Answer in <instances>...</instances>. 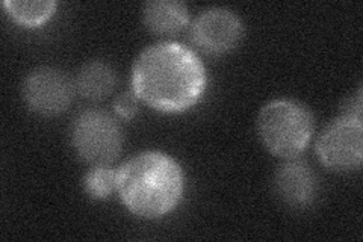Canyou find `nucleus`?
<instances>
[{
    "instance_id": "obj_9",
    "label": "nucleus",
    "mask_w": 363,
    "mask_h": 242,
    "mask_svg": "<svg viewBox=\"0 0 363 242\" xmlns=\"http://www.w3.org/2000/svg\"><path fill=\"white\" fill-rule=\"evenodd\" d=\"M145 28L157 35H174L189 21V11L179 0H150L143 5Z\"/></svg>"
},
{
    "instance_id": "obj_8",
    "label": "nucleus",
    "mask_w": 363,
    "mask_h": 242,
    "mask_svg": "<svg viewBox=\"0 0 363 242\" xmlns=\"http://www.w3.org/2000/svg\"><path fill=\"white\" fill-rule=\"evenodd\" d=\"M272 187L277 197L291 207H306L313 203L318 179L311 165L298 158L285 159L274 172Z\"/></svg>"
},
{
    "instance_id": "obj_4",
    "label": "nucleus",
    "mask_w": 363,
    "mask_h": 242,
    "mask_svg": "<svg viewBox=\"0 0 363 242\" xmlns=\"http://www.w3.org/2000/svg\"><path fill=\"white\" fill-rule=\"evenodd\" d=\"M315 150L320 163L328 170L345 172L360 168L363 160L360 89L354 101H351L350 106L318 135Z\"/></svg>"
},
{
    "instance_id": "obj_2",
    "label": "nucleus",
    "mask_w": 363,
    "mask_h": 242,
    "mask_svg": "<svg viewBox=\"0 0 363 242\" xmlns=\"http://www.w3.org/2000/svg\"><path fill=\"white\" fill-rule=\"evenodd\" d=\"M185 175L177 160L157 150L136 153L117 168L116 192L126 209L145 220L174 211L184 197Z\"/></svg>"
},
{
    "instance_id": "obj_5",
    "label": "nucleus",
    "mask_w": 363,
    "mask_h": 242,
    "mask_svg": "<svg viewBox=\"0 0 363 242\" xmlns=\"http://www.w3.org/2000/svg\"><path fill=\"white\" fill-rule=\"evenodd\" d=\"M76 155L91 165H111L123 148L124 133L118 120L104 109L79 112L70 129Z\"/></svg>"
},
{
    "instance_id": "obj_13",
    "label": "nucleus",
    "mask_w": 363,
    "mask_h": 242,
    "mask_svg": "<svg viewBox=\"0 0 363 242\" xmlns=\"http://www.w3.org/2000/svg\"><path fill=\"white\" fill-rule=\"evenodd\" d=\"M140 109V99L133 94V91L121 93L113 100V111L120 119L130 120L133 119Z\"/></svg>"
},
{
    "instance_id": "obj_12",
    "label": "nucleus",
    "mask_w": 363,
    "mask_h": 242,
    "mask_svg": "<svg viewBox=\"0 0 363 242\" xmlns=\"http://www.w3.org/2000/svg\"><path fill=\"white\" fill-rule=\"evenodd\" d=\"M84 188L96 200L108 199L117 188V170L111 165H93L84 177Z\"/></svg>"
},
{
    "instance_id": "obj_10",
    "label": "nucleus",
    "mask_w": 363,
    "mask_h": 242,
    "mask_svg": "<svg viewBox=\"0 0 363 242\" xmlns=\"http://www.w3.org/2000/svg\"><path fill=\"white\" fill-rule=\"evenodd\" d=\"M76 93L91 101H100L112 94L117 87V73L104 60L85 62L74 77Z\"/></svg>"
},
{
    "instance_id": "obj_7",
    "label": "nucleus",
    "mask_w": 363,
    "mask_h": 242,
    "mask_svg": "<svg viewBox=\"0 0 363 242\" xmlns=\"http://www.w3.org/2000/svg\"><path fill=\"white\" fill-rule=\"evenodd\" d=\"M244 23L229 8L211 6L191 21L189 38L197 49L208 55H224L241 43Z\"/></svg>"
},
{
    "instance_id": "obj_3",
    "label": "nucleus",
    "mask_w": 363,
    "mask_h": 242,
    "mask_svg": "<svg viewBox=\"0 0 363 242\" xmlns=\"http://www.w3.org/2000/svg\"><path fill=\"white\" fill-rule=\"evenodd\" d=\"M313 115L295 99H274L260 108L256 129L269 153L281 159L298 158L313 136Z\"/></svg>"
},
{
    "instance_id": "obj_11",
    "label": "nucleus",
    "mask_w": 363,
    "mask_h": 242,
    "mask_svg": "<svg viewBox=\"0 0 363 242\" xmlns=\"http://www.w3.org/2000/svg\"><path fill=\"white\" fill-rule=\"evenodd\" d=\"M4 8L18 25L37 28L53 16L56 2L53 0H5Z\"/></svg>"
},
{
    "instance_id": "obj_6",
    "label": "nucleus",
    "mask_w": 363,
    "mask_h": 242,
    "mask_svg": "<svg viewBox=\"0 0 363 242\" xmlns=\"http://www.w3.org/2000/svg\"><path fill=\"white\" fill-rule=\"evenodd\" d=\"M76 94L74 80L56 67H37L23 80L21 96L26 106L43 117L65 112Z\"/></svg>"
},
{
    "instance_id": "obj_1",
    "label": "nucleus",
    "mask_w": 363,
    "mask_h": 242,
    "mask_svg": "<svg viewBox=\"0 0 363 242\" xmlns=\"http://www.w3.org/2000/svg\"><path fill=\"white\" fill-rule=\"evenodd\" d=\"M130 85L133 94L149 108L177 114L201 99L208 73L199 55L188 45L157 41L135 57Z\"/></svg>"
}]
</instances>
